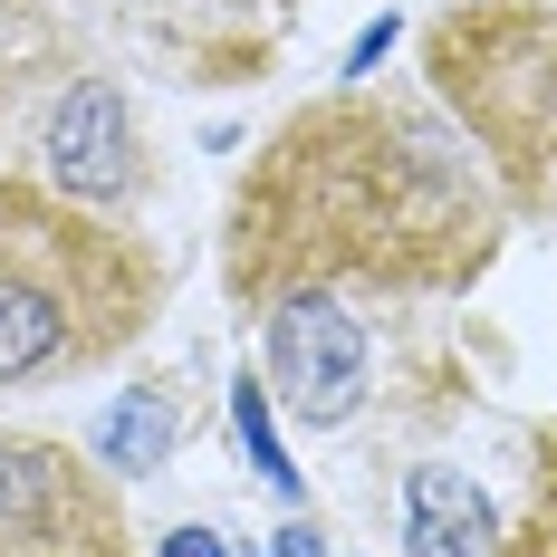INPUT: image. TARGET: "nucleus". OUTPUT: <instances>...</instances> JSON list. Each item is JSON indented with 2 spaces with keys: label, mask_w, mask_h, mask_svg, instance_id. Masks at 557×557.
Listing matches in <instances>:
<instances>
[{
  "label": "nucleus",
  "mask_w": 557,
  "mask_h": 557,
  "mask_svg": "<svg viewBox=\"0 0 557 557\" xmlns=\"http://www.w3.org/2000/svg\"><path fill=\"white\" fill-rule=\"evenodd\" d=\"M500 260V193L471 145L423 107L327 97L288 115L270 154L240 173L222 231V278L240 308H278L288 288H375V298H451Z\"/></svg>",
  "instance_id": "nucleus-1"
},
{
  "label": "nucleus",
  "mask_w": 557,
  "mask_h": 557,
  "mask_svg": "<svg viewBox=\"0 0 557 557\" xmlns=\"http://www.w3.org/2000/svg\"><path fill=\"white\" fill-rule=\"evenodd\" d=\"M164 298V260L58 183L0 173V394L115 366Z\"/></svg>",
  "instance_id": "nucleus-2"
},
{
  "label": "nucleus",
  "mask_w": 557,
  "mask_h": 557,
  "mask_svg": "<svg viewBox=\"0 0 557 557\" xmlns=\"http://www.w3.org/2000/svg\"><path fill=\"white\" fill-rule=\"evenodd\" d=\"M423 77L509 212L557 222V10L461 0L423 29Z\"/></svg>",
  "instance_id": "nucleus-3"
},
{
  "label": "nucleus",
  "mask_w": 557,
  "mask_h": 557,
  "mask_svg": "<svg viewBox=\"0 0 557 557\" xmlns=\"http://www.w3.org/2000/svg\"><path fill=\"white\" fill-rule=\"evenodd\" d=\"M0 557H125L115 491L77 451L0 433Z\"/></svg>",
  "instance_id": "nucleus-4"
},
{
  "label": "nucleus",
  "mask_w": 557,
  "mask_h": 557,
  "mask_svg": "<svg viewBox=\"0 0 557 557\" xmlns=\"http://www.w3.org/2000/svg\"><path fill=\"white\" fill-rule=\"evenodd\" d=\"M260 346H270V385L298 423H346L366 404V327L336 308L327 288H288L260 308Z\"/></svg>",
  "instance_id": "nucleus-5"
},
{
  "label": "nucleus",
  "mask_w": 557,
  "mask_h": 557,
  "mask_svg": "<svg viewBox=\"0 0 557 557\" xmlns=\"http://www.w3.org/2000/svg\"><path fill=\"white\" fill-rule=\"evenodd\" d=\"M39 154H49V183L67 193V202H87V212H107V202H125V193L145 183V164H135V125H125V97H115L107 77H77V87L49 107Z\"/></svg>",
  "instance_id": "nucleus-6"
},
{
  "label": "nucleus",
  "mask_w": 557,
  "mask_h": 557,
  "mask_svg": "<svg viewBox=\"0 0 557 557\" xmlns=\"http://www.w3.org/2000/svg\"><path fill=\"white\" fill-rule=\"evenodd\" d=\"M404 539L423 557H491V539H500L491 491L461 481L451 461H413V471H404Z\"/></svg>",
  "instance_id": "nucleus-7"
},
{
  "label": "nucleus",
  "mask_w": 557,
  "mask_h": 557,
  "mask_svg": "<svg viewBox=\"0 0 557 557\" xmlns=\"http://www.w3.org/2000/svg\"><path fill=\"white\" fill-rule=\"evenodd\" d=\"M164 443H173V404L154 385H125L107 413H97V461H107V471H154Z\"/></svg>",
  "instance_id": "nucleus-8"
},
{
  "label": "nucleus",
  "mask_w": 557,
  "mask_h": 557,
  "mask_svg": "<svg viewBox=\"0 0 557 557\" xmlns=\"http://www.w3.org/2000/svg\"><path fill=\"white\" fill-rule=\"evenodd\" d=\"M231 423H240V443H250V461H260V481L298 491V471H288V451H278V433H270V404H260V385H231Z\"/></svg>",
  "instance_id": "nucleus-9"
},
{
  "label": "nucleus",
  "mask_w": 557,
  "mask_h": 557,
  "mask_svg": "<svg viewBox=\"0 0 557 557\" xmlns=\"http://www.w3.org/2000/svg\"><path fill=\"white\" fill-rule=\"evenodd\" d=\"M491 557H557V443H548V461H539V491H529L519 548H491Z\"/></svg>",
  "instance_id": "nucleus-10"
},
{
  "label": "nucleus",
  "mask_w": 557,
  "mask_h": 557,
  "mask_svg": "<svg viewBox=\"0 0 557 557\" xmlns=\"http://www.w3.org/2000/svg\"><path fill=\"white\" fill-rule=\"evenodd\" d=\"M154 557H231V539H212V529H193V519H183V529L154 539Z\"/></svg>",
  "instance_id": "nucleus-11"
},
{
  "label": "nucleus",
  "mask_w": 557,
  "mask_h": 557,
  "mask_svg": "<svg viewBox=\"0 0 557 557\" xmlns=\"http://www.w3.org/2000/svg\"><path fill=\"white\" fill-rule=\"evenodd\" d=\"M385 49H394V10L375 20V29H366V39H356V49H346V77H366V67H375Z\"/></svg>",
  "instance_id": "nucleus-12"
},
{
  "label": "nucleus",
  "mask_w": 557,
  "mask_h": 557,
  "mask_svg": "<svg viewBox=\"0 0 557 557\" xmlns=\"http://www.w3.org/2000/svg\"><path fill=\"white\" fill-rule=\"evenodd\" d=\"M278 557H327V539H318L308 519H288V529H278Z\"/></svg>",
  "instance_id": "nucleus-13"
}]
</instances>
